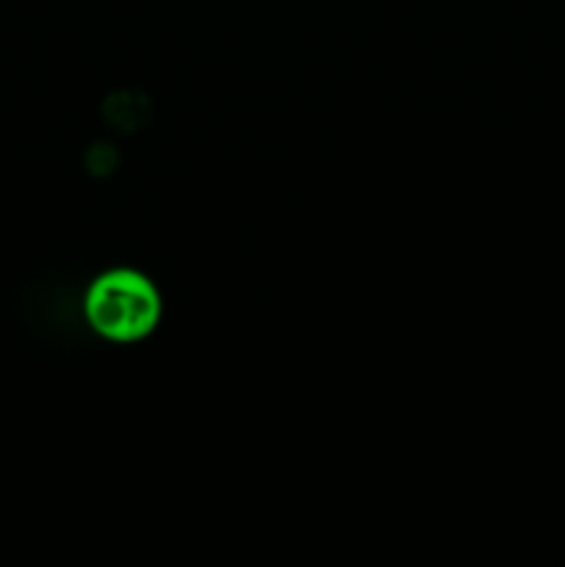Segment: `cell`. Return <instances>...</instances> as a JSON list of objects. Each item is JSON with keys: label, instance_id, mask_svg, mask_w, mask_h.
Wrapping results in <instances>:
<instances>
[{"label": "cell", "instance_id": "1", "mask_svg": "<svg viewBox=\"0 0 565 567\" xmlns=\"http://www.w3.org/2000/svg\"><path fill=\"white\" fill-rule=\"evenodd\" d=\"M83 313L89 327L105 341L136 343L158 327V288L133 269H111L89 286Z\"/></svg>", "mask_w": 565, "mask_h": 567}]
</instances>
